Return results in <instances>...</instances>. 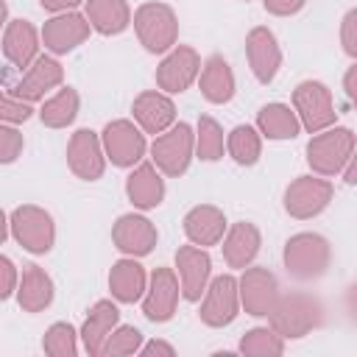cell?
<instances>
[{"instance_id":"obj_1","label":"cell","mask_w":357,"mask_h":357,"mask_svg":"<svg viewBox=\"0 0 357 357\" xmlns=\"http://www.w3.org/2000/svg\"><path fill=\"white\" fill-rule=\"evenodd\" d=\"M265 318H268V326L282 340H301L312 329L321 326L324 307L310 293H284V296L279 293V298L273 301V307Z\"/></svg>"},{"instance_id":"obj_2","label":"cell","mask_w":357,"mask_h":357,"mask_svg":"<svg viewBox=\"0 0 357 357\" xmlns=\"http://www.w3.org/2000/svg\"><path fill=\"white\" fill-rule=\"evenodd\" d=\"M284 268L298 282L321 279L332 265V245L318 231H298L284 243Z\"/></svg>"},{"instance_id":"obj_3","label":"cell","mask_w":357,"mask_h":357,"mask_svg":"<svg viewBox=\"0 0 357 357\" xmlns=\"http://www.w3.org/2000/svg\"><path fill=\"white\" fill-rule=\"evenodd\" d=\"M354 156V131L346 126H329L315 131L307 142V165L315 176H337L343 165Z\"/></svg>"},{"instance_id":"obj_4","label":"cell","mask_w":357,"mask_h":357,"mask_svg":"<svg viewBox=\"0 0 357 357\" xmlns=\"http://www.w3.org/2000/svg\"><path fill=\"white\" fill-rule=\"evenodd\" d=\"M131 22L148 53H167L178 42V17L167 3H142Z\"/></svg>"},{"instance_id":"obj_5","label":"cell","mask_w":357,"mask_h":357,"mask_svg":"<svg viewBox=\"0 0 357 357\" xmlns=\"http://www.w3.org/2000/svg\"><path fill=\"white\" fill-rule=\"evenodd\" d=\"M195 156V131L187 123H173L167 131L156 134L151 145V162L162 176L178 178L187 173Z\"/></svg>"},{"instance_id":"obj_6","label":"cell","mask_w":357,"mask_h":357,"mask_svg":"<svg viewBox=\"0 0 357 357\" xmlns=\"http://www.w3.org/2000/svg\"><path fill=\"white\" fill-rule=\"evenodd\" d=\"M8 231L28 254H47L56 243L53 215L36 204H22L8 218Z\"/></svg>"},{"instance_id":"obj_7","label":"cell","mask_w":357,"mask_h":357,"mask_svg":"<svg viewBox=\"0 0 357 357\" xmlns=\"http://www.w3.org/2000/svg\"><path fill=\"white\" fill-rule=\"evenodd\" d=\"M293 112H296L301 128L310 134L324 131V128L335 126V120H337L332 89L324 81H312V78L301 81L293 89Z\"/></svg>"},{"instance_id":"obj_8","label":"cell","mask_w":357,"mask_h":357,"mask_svg":"<svg viewBox=\"0 0 357 357\" xmlns=\"http://www.w3.org/2000/svg\"><path fill=\"white\" fill-rule=\"evenodd\" d=\"M332 195H335V187L329 178L324 176H298L287 184L284 190V212L296 220H310L315 215H321L329 204H332Z\"/></svg>"},{"instance_id":"obj_9","label":"cell","mask_w":357,"mask_h":357,"mask_svg":"<svg viewBox=\"0 0 357 357\" xmlns=\"http://www.w3.org/2000/svg\"><path fill=\"white\" fill-rule=\"evenodd\" d=\"M100 145L106 162L114 167H134L145 156V131L131 120H112L100 131Z\"/></svg>"},{"instance_id":"obj_10","label":"cell","mask_w":357,"mask_h":357,"mask_svg":"<svg viewBox=\"0 0 357 357\" xmlns=\"http://www.w3.org/2000/svg\"><path fill=\"white\" fill-rule=\"evenodd\" d=\"M201 301V312L198 318L212 326V329H223L229 326L237 312H240V296H237V279L231 273H220L215 279H209Z\"/></svg>"},{"instance_id":"obj_11","label":"cell","mask_w":357,"mask_h":357,"mask_svg":"<svg viewBox=\"0 0 357 357\" xmlns=\"http://www.w3.org/2000/svg\"><path fill=\"white\" fill-rule=\"evenodd\" d=\"M201 56L190 45H173L156 67V86L165 95H181L198 78Z\"/></svg>"},{"instance_id":"obj_12","label":"cell","mask_w":357,"mask_h":357,"mask_svg":"<svg viewBox=\"0 0 357 357\" xmlns=\"http://www.w3.org/2000/svg\"><path fill=\"white\" fill-rule=\"evenodd\" d=\"M178 276L173 273V268H153V273L148 276V287L142 293V315L153 324H167L176 315L178 307Z\"/></svg>"},{"instance_id":"obj_13","label":"cell","mask_w":357,"mask_h":357,"mask_svg":"<svg viewBox=\"0 0 357 357\" xmlns=\"http://www.w3.org/2000/svg\"><path fill=\"white\" fill-rule=\"evenodd\" d=\"M237 296H240V307L254 315V318H265L273 307V301L279 298V282L276 276L262 268H243V276L237 279Z\"/></svg>"},{"instance_id":"obj_14","label":"cell","mask_w":357,"mask_h":357,"mask_svg":"<svg viewBox=\"0 0 357 357\" xmlns=\"http://www.w3.org/2000/svg\"><path fill=\"white\" fill-rule=\"evenodd\" d=\"M156 226L139 212H126L112 226V243L123 257H148L156 248Z\"/></svg>"},{"instance_id":"obj_15","label":"cell","mask_w":357,"mask_h":357,"mask_svg":"<svg viewBox=\"0 0 357 357\" xmlns=\"http://www.w3.org/2000/svg\"><path fill=\"white\" fill-rule=\"evenodd\" d=\"M67 165L81 181H98L106 170L100 134L92 128H78L67 142Z\"/></svg>"},{"instance_id":"obj_16","label":"cell","mask_w":357,"mask_h":357,"mask_svg":"<svg viewBox=\"0 0 357 357\" xmlns=\"http://www.w3.org/2000/svg\"><path fill=\"white\" fill-rule=\"evenodd\" d=\"M89 31H92V25H89V20L84 14H78V11H61V14H53L42 25L39 36H42V42H45V47L50 53L61 56V53H70L78 45H84L89 39Z\"/></svg>"},{"instance_id":"obj_17","label":"cell","mask_w":357,"mask_h":357,"mask_svg":"<svg viewBox=\"0 0 357 357\" xmlns=\"http://www.w3.org/2000/svg\"><path fill=\"white\" fill-rule=\"evenodd\" d=\"M245 56L254 78L259 84H271L282 67V47L276 42V33L265 25H257L245 36Z\"/></svg>"},{"instance_id":"obj_18","label":"cell","mask_w":357,"mask_h":357,"mask_svg":"<svg viewBox=\"0 0 357 357\" xmlns=\"http://www.w3.org/2000/svg\"><path fill=\"white\" fill-rule=\"evenodd\" d=\"M64 81V67L53 59V56H36V61L22 73V78L11 86V95L25 100V103H36L45 100V95L56 86H61Z\"/></svg>"},{"instance_id":"obj_19","label":"cell","mask_w":357,"mask_h":357,"mask_svg":"<svg viewBox=\"0 0 357 357\" xmlns=\"http://www.w3.org/2000/svg\"><path fill=\"white\" fill-rule=\"evenodd\" d=\"M131 114L134 123L145 131V134H162L176 123V103L170 95H165L162 89H145L134 98L131 103Z\"/></svg>"},{"instance_id":"obj_20","label":"cell","mask_w":357,"mask_h":357,"mask_svg":"<svg viewBox=\"0 0 357 357\" xmlns=\"http://www.w3.org/2000/svg\"><path fill=\"white\" fill-rule=\"evenodd\" d=\"M176 268H178V282H181V296L187 301H198L212 276V259L206 248L192 245V243L181 245L176 251Z\"/></svg>"},{"instance_id":"obj_21","label":"cell","mask_w":357,"mask_h":357,"mask_svg":"<svg viewBox=\"0 0 357 357\" xmlns=\"http://www.w3.org/2000/svg\"><path fill=\"white\" fill-rule=\"evenodd\" d=\"M42 47L39 31L31 25V20H8L3 28V56L17 70H28Z\"/></svg>"},{"instance_id":"obj_22","label":"cell","mask_w":357,"mask_h":357,"mask_svg":"<svg viewBox=\"0 0 357 357\" xmlns=\"http://www.w3.org/2000/svg\"><path fill=\"white\" fill-rule=\"evenodd\" d=\"M126 195L134 204V209H156L165 201V178L156 170L153 162H137L134 170L126 178Z\"/></svg>"},{"instance_id":"obj_23","label":"cell","mask_w":357,"mask_h":357,"mask_svg":"<svg viewBox=\"0 0 357 357\" xmlns=\"http://www.w3.org/2000/svg\"><path fill=\"white\" fill-rule=\"evenodd\" d=\"M117 321H120V310H117V304L112 298H100V301H95L89 307V312H86V318L81 324V332H78V337H81V343H84L89 357H100L103 343H106L109 332L117 326Z\"/></svg>"},{"instance_id":"obj_24","label":"cell","mask_w":357,"mask_h":357,"mask_svg":"<svg viewBox=\"0 0 357 357\" xmlns=\"http://www.w3.org/2000/svg\"><path fill=\"white\" fill-rule=\"evenodd\" d=\"M184 234H187V240L192 243V245H201V248H206V245H218L220 240H223V234H226V215H223V209H218V206H212V204H198V206H192L187 215H184Z\"/></svg>"},{"instance_id":"obj_25","label":"cell","mask_w":357,"mask_h":357,"mask_svg":"<svg viewBox=\"0 0 357 357\" xmlns=\"http://www.w3.org/2000/svg\"><path fill=\"white\" fill-rule=\"evenodd\" d=\"M259 245H262V234L254 223L248 220H240V223H231L226 226V234H223V259L229 268H248L257 254H259Z\"/></svg>"},{"instance_id":"obj_26","label":"cell","mask_w":357,"mask_h":357,"mask_svg":"<svg viewBox=\"0 0 357 357\" xmlns=\"http://www.w3.org/2000/svg\"><path fill=\"white\" fill-rule=\"evenodd\" d=\"M198 89L204 95V100L220 106V103H229L234 98V89H237V81H234V73H231V64L223 59V56H209L201 70H198Z\"/></svg>"},{"instance_id":"obj_27","label":"cell","mask_w":357,"mask_h":357,"mask_svg":"<svg viewBox=\"0 0 357 357\" xmlns=\"http://www.w3.org/2000/svg\"><path fill=\"white\" fill-rule=\"evenodd\" d=\"M148 287V273L145 268L137 262V257H123L112 265L109 271V290H112V298L120 301V304H134L142 298Z\"/></svg>"},{"instance_id":"obj_28","label":"cell","mask_w":357,"mask_h":357,"mask_svg":"<svg viewBox=\"0 0 357 357\" xmlns=\"http://www.w3.org/2000/svg\"><path fill=\"white\" fill-rule=\"evenodd\" d=\"M17 304L25 310V312H42L53 304V296H56V287H53V279L45 268L39 265H25L22 271V279L17 282Z\"/></svg>"},{"instance_id":"obj_29","label":"cell","mask_w":357,"mask_h":357,"mask_svg":"<svg viewBox=\"0 0 357 357\" xmlns=\"http://www.w3.org/2000/svg\"><path fill=\"white\" fill-rule=\"evenodd\" d=\"M84 17L103 36H117L131 25L128 0H84Z\"/></svg>"},{"instance_id":"obj_30","label":"cell","mask_w":357,"mask_h":357,"mask_svg":"<svg viewBox=\"0 0 357 357\" xmlns=\"http://www.w3.org/2000/svg\"><path fill=\"white\" fill-rule=\"evenodd\" d=\"M257 131L268 139H293L301 131V123L287 103H265L257 112Z\"/></svg>"},{"instance_id":"obj_31","label":"cell","mask_w":357,"mask_h":357,"mask_svg":"<svg viewBox=\"0 0 357 357\" xmlns=\"http://www.w3.org/2000/svg\"><path fill=\"white\" fill-rule=\"evenodd\" d=\"M78 109H81V95L75 86H61L56 95H50L42 109H39V120L47 126V128H67L73 126V120L78 117Z\"/></svg>"},{"instance_id":"obj_32","label":"cell","mask_w":357,"mask_h":357,"mask_svg":"<svg viewBox=\"0 0 357 357\" xmlns=\"http://www.w3.org/2000/svg\"><path fill=\"white\" fill-rule=\"evenodd\" d=\"M226 151L237 165L251 167L262 156V134L254 126H234L226 134Z\"/></svg>"},{"instance_id":"obj_33","label":"cell","mask_w":357,"mask_h":357,"mask_svg":"<svg viewBox=\"0 0 357 357\" xmlns=\"http://www.w3.org/2000/svg\"><path fill=\"white\" fill-rule=\"evenodd\" d=\"M223 148H226V137L220 123L209 114H201L195 126V156L204 162H218L223 156Z\"/></svg>"},{"instance_id":"obj_34","label":"cell","mask_w":357,"mask_h":357,"mask_svg":"<svg viewBox=\"0 0 357 357\" xmlns=\"http://www.w3.org/2000/svg\"><path fill=\"white\" fill-rule=\"evenodd\" d=\"M237 349L251 357H279L284 354V340L271 326H254L240 337Z\"/></svg>"},{"instance_id":"obj_35","label":"cell","mask_w":357,"mask_h":357,"mask_svg":"<svg viewBox=\"0 0 357 357\" xmlns=\"http://www.w3.org/2000/svg\"><path fill=\"white\" fill-rule=\"evenodd\" d=\"M42 351L50 357H75L78 354V332L67 321H56L47 326L42 337Z\"/></svg>"},{"instance_id":"obj_36","label":"cell","mask_w":357,"mask_h":357,"mask_svg":"<svg viewBox=\"0 0 357 357\" xmlns=\"http://www.w3.org/2000/svg\"><path fill=\"white\" fill-rule=\"evenodd\" d=\"M139 346H142V332H139L137 326L117 324V326L109 332V337H106L100 354H106V357H128V354H137Z\"/></svg>"},{"instance_id":"obj_37","label":"cell","mask_w":357,"mask_h":357,"mask_svg":"<svg viewBox=\"0 0 357 357\" xmlns=\"http://www.w3.org/2000/svg\"><path fill=\"white\" fill-rule=\"evenodd\" d=\"M22 145H25V139H22L20 128L14 123H0V165L17 162L22 153Z\"/></svg>"},{"instance_id":"obj_38","label":"cell","mask_w":357,"mask_h":357,"mask_svg":"<svg viewBox=\"0 0 357 357\" xmlns=\"http://www.w3.org/2000/svg\"><path fill=\"white\" fill-rule=\"evenodd\" d=\"M31 114H33L31 103H25V100H20V98H14V95H8V92L0 89V123L20 126V123L31 120Z\"/></svg>"},{"instance_id":"obj_39","label":"cell","mask_w":357,"mask_h":357,"mask_svg":"<svg viewBox=\"0 0 357 357\" xmlns=\"http://www.w3.org/2000/svg\"><path fill=\"white\" fill-rule=\"evenodd\" d=\"M340 45L349 59L357 56V8H349L340 22Z\"/></svg>"},{"instance_id":"obj_40","label":"cell","mask_w":357,"mask_h":357,"mask_svg":"<svg viewBox=\"0 0 357 357\" xmlns=\"http://www.w3.org/2000/svg\"><path fill=\"white\" fill-rule=\"evenodd\" d=\"M17 282H20L17 265H14L6 254H0V301L11 298V296L17 293Z\"/></svg>"},{"instance_id":"obj_41","label":"cell","mask_w":357,"mask_h":357,"mask_svg":"<svg viewBox=\"0 0 357 357\" xmlns=\"http://www.w3.org/2000/svg\"><path fill=\"white\" fill-rule=\"evenodd\" d=\"M304 3L307 0H262L265 11L273 14V17H293L304 8Z\"/></svg>"},{"instance_id":"obj_42","label":"cell","mask_w":357,"mask_h":357,"mask_svg":"<svg viewBox=\"0 0 357 357\" xmlns=\"http://www.w3.org/2000/svg\"><path fill=\"white\" fill-rule=\"evenodd\" d=\"M137 354H142V357H153V354L173 357V354H176V349H173L170 343H165V340H148V343H142V346H139V351H137Z\"/></svg>"},{"instance_id":"obj_43","label":"cell","mask_w":357,"mask_h":357,"mask_svg":"<svg viewBox=\"0 0 357 357\" xmlns=\"http://www.w3.org/2000/svg\"><path fill=\"white\" fill-rule=\"evenodd\" d=\"M84 0H39V6L45 11H53V14H61V11H75Z\"/></svg>"},{"instance_id":"obj_44","label":"cell","mask_w":357,"mask_h":357,"mask_svg":"<svg viewBox=\"0 0 357 357\" xmlns=\"http://www.w3.org/2000/svg\"><path fill=\"white\" fill-rule=\"evenodd\" d=\"M354 78H357V64H351L349 70H346V75H343V89H346V98L349 100H354Z\"/></svg>"},{"instance_id":"obj_45","label":"cell","mask_w":357,"mask_h":357,"mask_svg":"<svg viewBox=\"0 0 357 357\" xmlns=\"http://www.w3.org/2000/svg\"><path fill=\"white\" fill-rule=\"evenodd\" d=\"M6 237H8V215L0 209V245L6 243Z\"/></svg>"},{"instance_id":"obj_46","label":"cell","mask_w":357,"mask_h":357,"mask_svg":"<svg viewBox=\"0 0 357 357\" xmlns=\"http://www.w3.org/2000/svg\"><path fill=\"white\" fill-rule=\"evenodd\" d=\"M6 22H8V6H6V0H0V33H3Z\"/></svg>"},{"instance_id":"obj_47","label":"cell","mask_w":357,"mask_h":357,"mask_svg":"<svg viewBox=\"0 0 357 357\" xmlns=\"http://www.w3.org/2000/svg\"><path fill=\"white\" fill-rule=\"evenodd\" d=\"M245 3H248V0H245Z\"/></svg>"}]
</instances>
